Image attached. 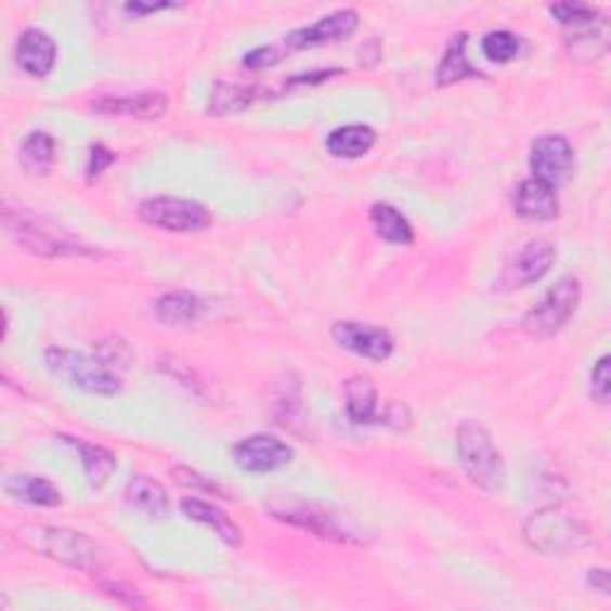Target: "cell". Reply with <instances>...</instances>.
Listing matches in <instances>:
<instances>
[{
  "mask_svg": "<svg viewBox=\"0 0 611 611\" xmlns=\"http://www.w3.org/2000/svg\"><path fill=\"white\" fill-rule=\"evenodd\" d=\"M265 509L273 519L301 528V531H309L323 540H333V543L339 545L356 543L354 535L339 525L335 516L315 502H303L299 497H275L265 504Z\"/></svg>",
  "mask_w": 611,
  "mask_h": 611,
  "instance_id": "obj_8",
  "label": "cell"
},
{
  "mask_svg": "<svg viewBox=\"0 0 611 611\" xmlns=\"http://www.w3.org/2000/svg\"><path fill=\"white\" fill-rule=\"evenodd\" d=\"M330 335L339 347L363 359L387 361L394 354V339L385 327L356 321H339L333 325Z\"/></svg>",
  "mask_w": 611,
  "mask_h": 611,
  "instance_id": "obj_12",
  "label": "cell"
},
{
  "mask_svg": "<svg viewBox=\"0 0 611 611\" xmlns=\"http://www.w3.org/2000/svg\"><path fill=\"white\" fill-rule=\"evenodd\" d=\"M117 160L115 151H110L105 144H93L89 148V162H87V180L96 182L101 174L108 170L113 162Z\"/></svg>",
  "mask_w": 611,
  "mask_h": 611,
  "instance_id": "obj_33",
  "label": "cell"
},
{
  "mask_svg": "<svg viewBox=\"0 0 611 611\" xmlns=\"http://www.w3.org/2000/svg\"><path fill=\"white\" fill-rule=\"evenodd\" d=\"M344 399H347V414L351 422L356 426H370L378 422V390L366 375H354L344 382Z\"/></svg>",
  "mask_w": 611,
  "mask_h": 611,
  "instance_id": "obj_23",
  "label": "cell"
},
{
  "mask_svg": "<svg viewBox=\"0 0 611 611\" xmlns=\"http://www.w3.org/2000/svg\"><path fill=\"white\" fill-rule=\"evenodd\" d=\"M202 301L192 291H168L153 301V315L166 325H190L202 315Z\"/></svg>",
  "mask_w": 611,
  "mask_h": 611,
  "instance_id": "obj_24",
  "label": "cell"
},
{
  "mask_svg": "<svg viewBox=\"0 0 611 611\" xmlns=\"http://www.w3.org/2000/svg\"><path fill=\"white\" fill-rule=\"evenodd\" d=\"M125 502L127 507L141 511L144 516H148V519L162 521L170 516L168 490L162 487L158 480H153L148 476H134L129 480L125 490Z\"/></svg>",
  "mask_w": 611,
  "mask_h": 611,
  "instance_id": "obj_18",
  "label": "cell"
},
{
  "mask_svg": "<svg viewBox=\"0 0 611 611\" xmlns=\"http://www.w3.org/2000/svg\"><path fill=\"white\" fill-rule=\"evenodd\" d=\"M375 141H378V134H375V129L370 125L354 122L333 129V132L327 134L325 146L333 158L354 160L366 156V153L375 146Z\"/></svg>",
  "mask_w": 611,
  "mask_h": 611,
  "instance_id": "obj_21",
  "label": "cell"
},
{
  "mask_svg": "<svg viewBox=\"0 0 611 611\" xmlns=\"http://www.w3.org/2000/svg\"><path fill=\"white\" fill-rule=\"evenodd\" d=\"M3 487L10 497L31 507H61L63 504V492L41 476H10Z\"/></svg>",
  "mask_w": 611,
  "mask_h": 611,
  "instance_id": "obj_22",
  "label": "cell"
},
{
  "mask_svg": "<svg viewBox=\"0 0 611 611\" xmlns=\"http://www.w3.org/2000/svg\"><path fill=\"white\" fill-rule=\"evenodd\" d=\"M370 225L375 234L387 244L396 246H408L414 242V227L406 220L402 210L394 208L392 204H373L370 206Z\"/></svg>",
  "mask_w": 611,
  "mask_h": 611,
  "instance_id": "obj_25",
  "label": "cell"
},
{
  "mask_svg": "<svg viewBox=\"0 0 611 611\" xmlns=\"http://www.w3.org/2000/svg\"><path fill=\"white\" fill-rule=\"evenodd\" d=\"M581 282L578 277L567 275L540 299L523 318V330L531 337H551L563 330L581 303Z\"/></svg>",
  "mask_w": 611,
  "mask_h": 611,
  "instance_id": "obj_5",
  "label": "cell"
},
{
  "mask_svg": "<svg viewBox=\"0 0 611 611\" xmlns=\"http://www.w3.org/2000/svg\"><path fill=\"white\" fill-rule=\"evenodd\" d=\"M555 261H557L555 244L543 237L531 239L519 253H516L511 265L507 268V273L502 277V285H507V289L531 287L549 273Z\"/></svg>",
  "mask_w": 611,
  "mask_h": 611,
  "instance_id": "obj_13",
  "label": "cell"
},
{
  "mask_svg": "<svg viewBox=\"0 0 611 611\" xmlns=\"http://www.w3.org/2000/svg\"><path fill=\"white\" fill-rule=\"evenodd\" d=\"M569 49L571 55L578 57H599L607 51V27H597V29H587L578 37L569 39Z\"/></svg>",
  "mask_w": 611,
  "mask_h": 611,
  "instance_id": "obj_29",
  "label": "cell"
},
{
  "mask_svg": "<svg viewBox=\"0 0 611 611\" xmlns=\"http://www.w3.org/2000/svg\"><path fill=\"white\" fill-rule=\"evenodd\" d=\"M609 356H602L590 373V394L595 402L607 404L609 402V392H611V373H609Z\"/></svg>",
  "mask_w": 611,
  "mask_h": 611,
  "instance_id": "obj_31",
  "label": "cell"
},
{
  "mask_svg": "<svg viewBox=\"0 0 611 611\" xmlns=\"http://www.w3.org/2000/svg\"><path fill=\"white\" fill-rule=\"evenodd\" d=\"M282 57H285V51L280 49V43H273V46H258V49L244 55L242 63L249 69H265V67L277 65Z\"/></svg>",
  "mask_w": 611,
  "mask_h": 611,
  "instance_id": "obj_34",
  "label": "cell"
},
{
  "mask_svg": "<svg viewBox=\"0 0 611 611\" xmlns=\"http://www.w3.org/2000/svg\"><path fill=\"white\" fill-rule=\"evenodd\" d=\"M17 540H22L25 547L39 551V555L57 563H65L69 569L96 573L105 567V551L96 540H91L84 533L69 531V528H22V531H17Z\"/></svg>",
  "mask_w": 611,
  "mask_h": 611,
  "instance_id": "obj_2",
  "label": "cell"
},
{
  "mask_svg": "<svg viewBox=\"0 0 611 611\" xmlns=\"http://www.w3.org/2000/svg\"><path fill=\"white\" fill-rule=\"evenodd\" d=\"M549 15L561 25H595L599 10L585 3H557L549 8Z\"/></svg>",
  "mask_w": 611,
  "mask_h": 611,
  "instance_id": "obj_30",
  "label": "cell"
},
{
  "mask_svg": "<svg viewBox=\"0 0 611 611\" xmlns=\"http://www.w3.org/2000/svg\"><path fill=\"white\" fill-rule=\"evenodd\" d=\"M531 172L533 180L543 182L551 190L567 184L575 172V153L571 141L561 134H543L531 146Z\"/></svg>",
  "mask_w": 611,
  "mask_h": 611,
  "instance_id": "obj_9",
  "label": "cell"
},
{
  "mask_svg": "<svg viewBox=\"0 0 611 611\" xmlns=\"http://www.w3.org/2000/svg\"><path fill=\"white\" fill-rule=\"evenodd\" d=\"M136 213L146 225L174 234H196L213 225V213L204 204L178 196L146 198L139 204Z\"/></svg>",
  "mask_w": 611,
  "mask_h": 611,
  "instance_id": "obj_6",
  "label": "cell"
},
{
  "mask_svg": "<svg viewBox=\"0 0 611 611\" xmlns=\"http://www.w3.org/2000/svg\"><path fill=\"white\" fill-rule=\"evenodd\" d=\"M521 51V39L509 29H497L485 34L483 53L492 63H509Z\"/></svg>",
  "mask_w": 611,
  "mask_h": 611,
  "instance_id": "obj_28",
  "label": "cell"
},
{
  "mask_svg": "<svg viewBox=\"0 0 611 611\" xmlns=\"http://www.w3.org/2000/svg\"><path fill=\"white\" fill-rule=\"evenodd\" d=\"M525 543L543 555H567L585 545L583 525L555 507L533 514L523 528Z\"/></svg>",
  "mask_w": 611,
  "mask_h": 611,
  "instance_id": "obj_7",
  "label": "cell"
},
{
  "mask_svg": "<svg viewBox=\"0 0 611 611\" xmlns=\"http://www.w3.org/2000/svg\"><path fill=\"white\" fill-rule=\"evenodd\" d=\"M359 29V13L351 8L344 10H335V13L321 17L315 25L301 27L297 31L287 34L282 39L280 49L285 53L291 51H303V49H315V46H327V43H337L349 39L351 34Z\"/></svg>",
  "mask_w": 611,
  "mask_h": 611,
  "instance_id": "obj_11",
  "label": "cell"
},
{
  "mask_svg": "<svg viewBox=\"0 0 611 611\" xmlns=\"http://www.w3.org/2000/svg\"><path fill=\"white\" fill-rule=\"evenodd\" d=\"M168 96L162 91H139L129 96H103L91 108L105 117H129V120H158L168 110Z\"/></svg>",
  "mask_w": 611,
  "mask_h": 611,
  "instance_id": "obj_14",
  "label": "cell"
},
{
  "mask_svg": "<svg viewBox=\"0 0 611 611\" xmlns=\"http://www.w3.org/2000/svg\"><path fill=\"white\" fill-rule=\"evenodd\" d=\"M61 438L79 454V461L84 466L87 480L93 490H101L105 483H108L110 476L117 471V458L110 450L79 438H67V434H61Z\"/></svg>",
  "mask_w": 611,
  "mask_h": 611,
  "instance_id": "obj_20",
  "label": "cell"
},
{
  "mask_svg": "<svg viewBox=\"0 0 611 611\" xmlns=\"http://www.w3.org/2000/svg\"><path fill=\"white\" fill-rule=\"evenodd\" d=\"M380 420L394 430H406L411 426V411L402 402H392L382 411Z\"/></svg>",
  "mask_w": 611,
  "mask_h": 611,
  "instance_id": "obj_35",
  "label": "cell"
},
{
  "mask_svg": "<svg viewBox=\"0 0 611 611\" xmlns=\"http://www.w3.org/2000/svg\"><path fill=\"white\" fill-rule=\"evenodd\" d=\"M46 363L57 378H65L81 392L115 396L122 392V373L129 366V349L120 339L93 344L89 351L53 347L46 351Z\"/></svg>",
  "mask_w": 611,
  "mask_h": 611,
  "instance_id": "obj_1",
  "label": "cell"
},
{
  "mask_svg": "<svg viewBox=\"0 0 611 611\" xmlns=\"http://www.w3.org/2000/svg\"><path fill=\"white\" fill-rule=\"evenodd\" d=\"M170 473H172V478L178 480V483H180V485H184V487H196V490H202V492H208V495H218V497H222V490L213 483V480L206 478V476H202V473L192 471V468H186V466H174Z\"/></svg>",
  "mask_w": 611,
  "mask_h": 611,
  "instance_id": "obj_32",
  "label": "cell"
},
{
  "mask_svg": "<svg viewBox=\"0 0 611 611\" xmlns=\"http://www.w3.org/2000/svg\"><path fill=\"white\" fill-rule=\"evenodd\" d=\"M466 46H468V34H464V31L454 34L450 43H446L438 69H434V84L444 89V87L456 84V81H461V79H480V77H483V73H480V69L473 67L471 61H468Z\"/></svg>",
  "mask_w": 611,
  "mask_h": 611,
  "instance_id": "obj_19",
  "label": "cell"
},
{
  "mask_svg": "<svg viewBox=\"0 0 611 611\" xmlns=\"http://www.w3.org/2000/svg\"><path fill=\"white\" fill-rule=\"evenodd\" d=\"M174 8L172 3H127L125 10L127 13H132V15H151V13H158V10H170Z\"/></svg>",
  "mask_w": 611,
  "mask_h": 611,
  "instance_id": "obj_37",
  "label": "cell"
},
{
  "mask_svg": "<svg viewBox=\"0 0 611 611\" xmlns=\"http://www.w3.org/2000/svg\"><path fill=\"white\" fill-rule=\"evenodd\" d=\"M514 210L516 216L533 222H547L559 218V198L557 190L537 182V180H523L514 192Z\"/></svg>",
  "mask_w": 611,
  "mask_h": 611,
  "instance_id": "obj_16",
  "label": "cell"
},
{
  "mask_svg": "<svg viewBox=\"0 0 611 611\" xmlns=\"http://www.w3.org/2000/svg\"><path fill=\"white\" fill-rule=\"evenodd\" d=\"M261 99V89L249 84H237V81H218L210 93L208 113L213 117L234 115L249 108L253 101Z\"/></svg>",
  "mask_w": 611,
  "mask_h": 611,
  "instance_id": "obj_26",
  "label": "cell"
},
{
  "mask_svg": "<svg viewBox=\"0 0 611 611\" xmlns=\"http://www.w3.org/2000/svg\"><path fill=\"white\" fill-rule=\"evenodd\" d=\"M232 458L246 473H273L294 461V450L275 434L258 432L234 444Z\"/></svg>",
  "mask_w": 611,
  "mask_h": 611,
  "instance_id": "obj_10",
  "label": "cell"
},
{
  "mask_svg": "<svg viewBox=\"0 0 611 611\" xmlns=\"http://www.w3.org/2000/svg\"><path fill=\"white\" fill-rule=\"evenodd\" d=\"M3 222L10 237L27 251L39 256H87L91 253L87 246H81L67 230L57 227L55 222L46 220L31 210L25 208H10L3 210Z\"/></svg>",
  "mask_w": 611,
  "mask_h": 611,
  "instance_id": "obj_3",
  "label": "cell"
},
{
  "mask_svg": "<svg viewBox=\"0 0 611 611\" xmlns=\"http://www.w3.org/2000/svg\"><path fill=\"white\" fill-rule=\"evenodd\" d=\"M20 158L27 170L46 174L55 162V139L49 132H31L20 148Z\"/></svg>",
  "mask_w": 611,
  "mask_h": 611,
  "instance_id": "obj_27",
  "label": "cell"
},
{
  "mask_svg": "<svg viewBox=\"0 0 611 611\" xmlns=\"http://www.w3.org/2000/svg\"><path fill=\"white\" fill-rule=\"evenodd\" d=\"M17 65L25 69L27 75L43 79L53 73L57 61V46L51 34L41 29H27L17 41Z\"/></svg>",
  "mask_w": 611,
  "mask_h": 611,
  "instance_id": "obj_15",
  "label": "cell"
},
{
  "mask_svg": "<svg viewBox=\"0 0 611 611\" xmlns=\"http://www.w3.org/2000/svg\"><path fill=\"white\" fill-rule=\"evenodd\" d=\"M180 509H182V514L190 521L208 525L210 531H213L225 545L239 547L244 543L242 528L234 523L230 516L222 511L220 507H216V504L204 502V499H198V497H186V499L180 502Z\"/></svg>",
  "mask_w": 611,
  "mask_h": 611,
  "instance_id": "obj_17",
  "label": "cell"
},
{
  "mask_svg": "<svg viewBox=\"0 0 611 611\" xmlns=\"http://www.w3.org/2000/svg\"><path fill=\"white\" fill-rule=\"evenodd\" d=\"M456 456L466 476L485 492H497L504 485V461L492 442V434L478 422H464L456 432Z\"/></svg>",
  "mask_w": 611,
  "mask_h": 611,
  "instance_id": "obj_4",
  "label": "cell"
},
{
  "mask_svg": "<svg viewBox=\"0 0 611 611\" xmlns=\"http://www.w3.org/2000/svg\"><path fill=\"white\" fill-rule=\"evenodd\" d=\"M587 585L595 587L597 593L609 595V590H611L609 571L607 569H590V571H587Z\"/></svg>",
  "mask_w": 611,
  "mask_h": 611,
  "instance_id": "obj_36",
  "label": "cell"
}]
</instances>
